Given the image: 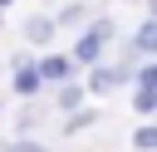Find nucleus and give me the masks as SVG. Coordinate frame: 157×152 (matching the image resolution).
<instances>
[{"instance_id": "nucleus-1", "label": "nucleus", "mask_w": 157, "mask_h": 152, "mask_svg": "<svg viewBox=\"0 0 157 152\" xmlns=\"http://www.w3.org/2000/svg\"><path fill=\"white\" fill-rule=\"evenodd\" d=\"M113 34H118V25L103 15V20H83V34H78V44H74V64H98L103 59V49L113 44Z\"/></svg>"}, {"instance_id": "nucleus-2", "label": "nucleus", "mask_w": 157, "mask_h": 152, "mask_svg": "<svg viewBox=\"0 0 157 152\" xmlns=\"http://www.w3.org/2000/svg\"><path fill=\"white\" fill-rule=\"evenodd\" d=\"M132 64H137V59H118V64H88L83 93H113V88L132 83Z\"/></svg>"}, {"instance_id": "nucleus-3", "label": "nucleus", "mask_w": 157, "mask_h": 152, "mask_svg": "<svg viewBox=\"0 0 157 152\" xmlns=\"http://www.w3.org/2000/svg\"><path fill=\"white\" fill-rule=\"evenodd\" d=\"M137 54H157V15H147L132 34H128V49H123V59H137Z\"/></svg>"}, {"instance_id": "nucleus-4", "label": "nucleus", "mask_w": 157, "mask_h": 152, "mask_svg": "<svg viewBox=\"0 0 157 152\" xmlns=\"http://www.w3.org/2000/svg\"><path fill=\"white\" fill-rule=\"evenodd\" d=\"M34 69H39V78L44 83H64V78H74V54H39L34 59Z\"/></svg>"}, {"instance_id": "nucleus-5", "label": "nucleus", "mask_w": 157, "mask_h": 152, "mask_svg": "<svg viewBox=\"0 0 157 152\" xmlns=\"http://www.w3.org/2000/svg\"><path fill=\"white\" fill-rule=\"evenodd\" d=\"M10 88H15L20 98H39L44 78H39V69H34V64H15V78H10Z\"/></svg>"}, {"instance_id": "nucleus-6", "label": "nucleus", "mask_w": 157, "mask_h": 152, "mask_svg": "<svg viewBox=\"0 0 157 152\" xmlns=\"http://www.w3.org/2000/svg\"><path fill=\"white\" fill-rule=\"evenodd\" d=\"M20 34H25V44H49L54 39V15H29L20 25Z\"/></svg>"}, {"instance_id": "nucleus-7", "label": "nucleus", "mask_w": 157, "mask_h": 152, "mask_svg": "<svg viewBox=\"0 0 157 152\" xmlns=\"http://www.w3.org/2000/svg\"><path fill=\"white\" fill-rule=\"evenodd\" d=\"M93 123H103V118H98L93 108H83V103H78V108H69V113H64L59 132H64V137H74V132H83V127H93Z\"/></svg>"}, {"instance_id": "nucleus-8", "label": "nucleus", "mask_w": 157, "mask_h": 152, "mask_svg": "<svg viewBox=\"0 0 157 152\" xmlns=\"http://www.w3.org/2000/svg\"><path fill=\"white\" fill-rule=\"evenodd\" d=\"M44 113H49V103H39V98H25V108H20V118H15V127L29 137V132L44 123Z\"/></svg>"}, {"instance_id": "nucleus-9", "label": "nucleus", "mask_w": 157, "mask_h": 152, "mask_svg": "<svg viewBox=\"0 0 157 152\" xmlns=\"http://www.w3.org/2000/svg\"><path fill=\"white\" fill-rule=\"evenodd\" d=\"M78 103H83V83H69V78H64L49 108H54V113H69V108H78Z\"/></svg>"}, {"instance_id": "nucleus-10", "label": "nucleus", "mask_w": 157, "mask_h": 152, "mask_svg": "<svg viewBox=\"0 0 157 152\" xmlns=\"http://www.w3.org/2000/svg\"><path fill=\"white\" fill-rule=\"evenodd\" d=\"M83 20H88V5H83V0H69V5L54 15V29H69V25H83Z\"/></svg>"}, {"instance_id": "nucleus-11", "label": "nucleus", "mask_w": 157, "mask_h": 152, "mask_svg": "<svg viewBox=\"0 0 157 152\" xmlns=\"http://www.w3.org/2000/svg\"><path fill=\"white\" fill-rule=\"evenodd\" d=\"M132 147H137V152H157V123L132 127Z\"/></svg>"}, {"instance_id": "nucleus-12", "label": "nucleus", "mask_w": 157, "mask_h": 152, "mask_svg": "<svg viewBox=\"0 0 157 152\" xmlns=\"http://www.w3.org/2000/svg\"><path fill=\"white\" fill-rule=\"evenodd\" d=\"M132 113H157V88H132Z\"/></svg>"}, {"instance_id": "nucleus-13", "label": "nucleus", "mask_w": 157, "mask_h": 152, "mask_svg": "<svg viewBox=\"0 0 157 152\" xmlns=\"http://www.w3.org/2000/svg\"><path fill=\"white\" fill-rule=\"evenodd\" d=\"M132 83L137 88H157V64H132Z\"/></svg>"}, {"instance_id": "nucleus-14", "label": "nucleus", "mask_w": 157, "mask_h": 152, "mask_svg": "<svg viewBox=\"0 0 157 152\" xmlns=\"http://www.w3.org/2000/svg\"><path fill=\"white\" fill-rule=\"evenodd\" d=\"M5 152H49V147H44V142H34V137H15Z\"/></svg>"}, {"instance_id": "nucleus-15", "label": "nucleus", "mask_w": 157, "mask_h": 152, "mask_svg": "<svg viewBox=\"0 0 157 152\" xmlns=\"http://www.w3.org/2000/svg\"><path fill=\"white\" fill-rule=\"evenodd\" d=\"M5 5H15V0H0V10H5Z\"/></svg>"}, {"instance_id": "nucleus-16", "label": "nucleus", "mask_w": 157, "mask_h": 152, "mask_svg": "<svg viewBox=\"0 0 157 152\" xmlns=\"http://www.w3.org/2000/svg\"><path fill=\"white\" fill-rule=\"evenodd\" d=\"M0 25H5V10H0Z\"/></svg>"}, {"instance_id": "nucleus-17", "label": "nucleus", "mask_w": 157, "mask_h": 152, "mask_svg": "<svg viewBox=\"0 0 157 152\" xmlns=\"http://www.w3.org/2000/svg\"><path fill=\"white\" fill-rule=\"evenodd\" d=\"M5 147H10V142H0V152H5Z\"/></svg>"}]
</instances>
